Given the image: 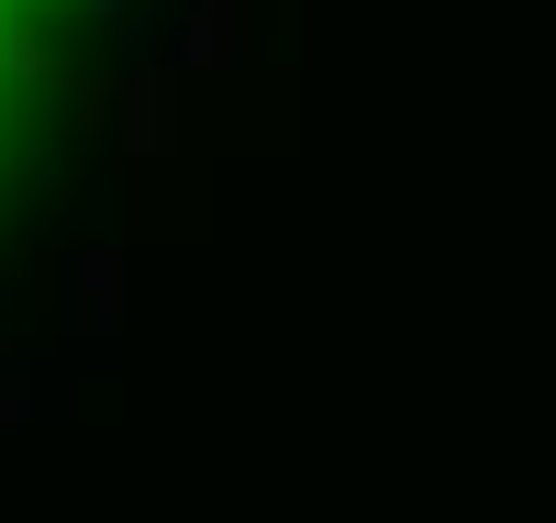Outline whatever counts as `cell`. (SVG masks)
<instances>
[{
	"label": "cell",
	"instance_id": "cell-1",
	"mask_svg": "<svg viewBox=\"0 0 556 523\" xmlns=\"http://www.w3.org/2000/svg\"><path fill=\"white\" fill-rule=\"evenodd\" d=\"M67 12H89V0H0V167H12L34 101L56 89V34H67Z\"/></svg>",
	"mask_w": 556,
	"mask_h": 523
}]
</instances>
